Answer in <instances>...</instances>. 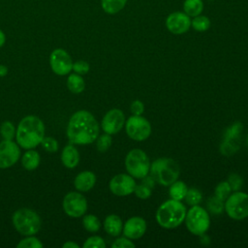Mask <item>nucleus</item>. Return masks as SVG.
Returning a JSON list of instances; mask_svg holds the SVG:
<instances>
[{"label":"nucleus","instance_id":"nucleus-1","mask_svg":"<svg viewBox=\"0 0 248 248\" xmlns=\"http://www.w3.org/2000/svg\"><path fill=\"white\" fill-rule=\"evenodd\" d=\"M67 136L72 143H92L99 136V124L89 111L78 110L70 118L67 127Z\"/></svg>","mask_w":248,"mask_h":248},{"label":"nucleus","instance_id":"nucleus-41","mask_svg":"<svg viewBox=\"0 0 248 248\" xmlns=\"http://www.w3.org/2000/svg\"><path fill=\"white\" fill-rule=\"evenodd\" d=\"M63 247L64 248H78V244L75 243V242H72V241H68L66 243L63 244Z\"/></svg>","mask_w":248,"mask_h":248},{"label":"nucleus","instance_id":"nucleus-2","mask_svg":"<svg viewBox=\"0 0 248 248\" xmlns=\"http://www.w3.org/2000/svg\"><path fill=\"white\" fill-rule=\"evenodd\" d=\"M16 141L25 148L31 149L41 143L45 137V126L43 121L34 115L22 118L16 129Z\"/></svg>","mask_w":248,"mask_h":248},{"label":"nucleus","instance_id":"nucleus-21","mask_svg":"<svg viewBox=\"0 0 248 248\" xmlns=\"http://www.w3.org/2000/svg\"><path fill=\"white\" fill-rule=\"evenodd\" d=\"M128 0H101V6L105 13L115 15L124 9Z\"/></svg>","mask_w":248,"mask_h":248},{"label":"nucleus","instance_id":"nucleus-28","mask_svg":"<svg viewBox=\"0 0 248 248\" xmlns=\"http://www.w3.org/2000/svg\"><path fill=\"white\" fill-rule=\"evenodd\" d=\"M231 186L229 184L228 181H223V182H220L216 189H215V197L223 202L226 201V199L230 196L231 194Z\"/></svg>","mask_w":248,"mask_h":248},{"label":"nucleus","instance_id":"nucleus-13","mask_svg":"<svg viewBox=\"0 0 248 248\" xmlns=\"http://www.w3.org/2000/svg\"><path fill=\"white\" fill-rule=\"evenodd\" d=\"M49 63L52 71L59 76L67 75L73 69L71 56L66 50L62 48H56L51 52Z\"/></svg>","mask_w":248,"mask_h":248},{"label":"nucleus","instance_id":"nucleus-22","mask_svg":"<svg viewBox=\"0 0 248 248\" xmlns=\"http://www.w3.org/2000/svg\"><path fill=\"white\" fill-rule=\"evenodd\" d=\"M183 11L190 17L201 15L203 11L202 0H185L183 3Z\"/></svg>","mask_w":248,"mask_h":248},{"label":"nucleus","instance_id":"nucleus-30","mask_svg":"<svg viewBox=\"0 0 248 248\" xmlns=\"http://www.w3.org/2000/svg\"><path fill=\"white\" fill-rule=\"evenodd\" d=\"M134 193L136 194V196L141 200H145L148 199L151 196L152 193V188L147 186L146 184H144L143 182H141L139 185H136V188L134 190Z\"/></svg>","mask_w":248,"mask_h":248},{"label":"nucleus","instance_id":"nucleus-25","mask_svg":"<svg viewBox=\"0 0 248 248\" xmlns=\"http://www.w3.org/2000/svg\"><path fill=\"white\" fill-rule=\"evenodd\" d=\"M22 166L28 170H35L40 164L39 153L35 150H28L23 154L22 157Z\"/></svg>","mask_w":248,"mask_h":248},{"label":"nucleus","instance_id":"nucleus-23","mask_svg":"<svg viewBox=\"0 0 248 248\" xmlns=\"http://www.w3.org/2000/svg\"><path fill=\"white\" fill-rule=\"evenodd\" d=\"M67 87L71 92L75 94H78L84 90L85 82L83 78L80 77V75L77 73L72 74L67 78Z\"/></svg>","mask_w":248,"mask_h":248},{"label":"nucleus","instance_id":"nucleus-29","mask_svg":"<svg viewBox=\"0 0 248 248\" xmlns=\"http://www.w3.org/2000/svg\"><path fill=\"white\" fill-rule=\"evenodd\" d=\"M184 199H185V201H186V202L188 204H190V205H197V204H199L202 202V193L198 189L191 188V189H188Z\"/></svg>","mask_w":248,"mask_h":248},{"label":"nucleus","instance_id":"nucleus-19","mask_svg":"<svg viewBox=\"0 0 248 248\" xmlns=\"http://www.w3.org/2000/svg\"><path fill=\"white\" fill-rule=\"evenodd\" d=\"M104 229L109 235L118 236L123 230V224L120 217L115 214L107 216L104 221Z\"/></svg>","mask_w":248,"mask_h":248},{"label":"nucleus","instance_id":"nucleus-45","mask_svg":"<svg viewBox=\"0 0 248 248\" xmlns=\"http://www.w3.org/2000/svg\"><path fill=\"white\" fill-rule=\"evenodd\" d=\"M208 1H214V0H208Z\"/></svg>","mask_w":248,"mask_h":248},{"label":"nucleus","instance_id":"nucleus-44","mask_svg":"<svg viewBox=\"0 0 248 248\" xmlns=\"http://www.w3.org/2000/svg\"><path fill=\"white\" fill-rule=\"evenodd\" d=\"M246 145H247V149H248V136L246 138Z\"/></svg>","mask_w":248,"mask_h":248},{"label":"nucleus","instance_id":"nucleus-39","mask_svg":"<svg viewBox=\"0 0 248 248\" xmlns=\"http://www.w3.org/2000/svg\"><path fill=\"white\" fill-rule=\"evenodd\" d=\"M73 70L78 75H85L89 71V64L83 60L77 61L73 64Z\"/></svg>","mask_w":248,"mask_h":248},{"label":"nucleus","instance_id":"nucleus-9","mask_svg":"<svg viewBox=\"0 0 248 248\" xmlns=\"http://www.w3.org/2000/svg\"><path fill=\"white\" fill-rule=\"evenodd\" d=\"M126 133L129 138L137 141H142L149 138L151 134V125L141 115H133L125 122Z\"/></svg>","mask_w":248,"mask_h":248},{"label":"nucleus","instance_id":"nucleus-27","mask_svg":"<svg viewBox=\"0 0 248 248\" xmlns=\"http://www.w3.org/2000/svg\"><path fill=\"white\" fill-rule=\"evenodd\" d=\"M82 224H83L84 229L91 232H95L99 231L100 227H101V223H100L99 219L95 215H92V214L85 215L82 219Z\"/></svg>","mask_w":248,"mask_h":248},{"label":"nucleus","instance_id":"nucleus-11","mask_svg":"<svg viewBox=\"0 0 248 248\" xmlns=\"http://www.w3.org/2000/svg\"><path fill=\"white\" fill-rule=\"evenodd\" d=\"M242 128V124L240 122H236L227 130L224 140L220 146V151L225 156H231L239 149Z\"/></svg>","mask_w":248,"mask_h":248},{"label":"nucleus","instance_id":"nucleus-43","mask_svg":"<svg viewBox=\"0 0 248 248\" xmlns=\"http://www.w3.org/2000/svg\"><path fill=\"white\" fill-rule=\"evenodd\" d=\"M6 42V36L2 30H0V47L5 44Z\"/></svg>","mask_w":248,"mask_h":248},{"label":"nucleus","instance_id":"nucleus-15","mask_svg":"<svg viewBox=\"0 0 248 248\" xmlns=\"http://www.w3.org/2000/svg\"><path fill=\"white\" fill-rule=\"evenodd\" d=\"M125 125V116L122 110L112 108L108 110L102 120V129L108 135L117 134Z\"/></svg>","mask_w":248,"mask_h":248},{"label":"nucleus","instance_id":"nucleus-20","mask_svg":"<svg viewBox=\"0 0 248 248\" xmlns=\"http://www.w3.org/2000/svg\"><path fill=\"white\" fill-rule=\"evenodd\" d=\"M61 160L65 167L69 169H73L78 164V161H79L78 151L73 145H67L64 147L62 151Z\"/></svg>","mask_w":248,"mask_h":248},{"label":"nucleus","instance_id":"nucleus-14","mask_svg":"<svg viewBox=\"0 0 248 248\" xmlns=\"http://www.w3.org/2000/svg\"><path fill=\"white\" fill-rule=\"evenodd\" d=\"M166 27L174 35L184 34L191 27L190 16L182 12H173L167 16Z\"/></svg>","mask_w":248,"mask_h":248},{"label":"nucleus","instance_id":"nucleus-5","mask_svg":"<svg viewBox=\"0 0 248 248\" xmlns=\"http://www.w3.org/2000/svg\"><path fill=\"white\" fill-rule=\"evenodd\" d=\"M13 224L19 233L27 236L37 233L41 228L39 215L29 208L16 210L13 215Z\"/></svg>","mask_w":248,"mask_h":248},{"label":"nucleus","instance_id":"nucleus-18","mask_svg":"<svg viewBox=\"0 0 248 248\" xmlns=\"http://www.w3.org/2000/svg\"><path fill=\"white\" fill-rule=\"evenodd\" d=\"M96 183V175L89 170L78 173L75 179V187L81 192L89 191Z\"/></svg>","mask_w":248,"mask_h":248},{"label":"nucleus","instance_id":"nucleus-32","mask_svg":"<svg viewBox=\"0 0 248 248\" xmlns=\"http://www.w3.org/2000/svg\"><path fill=\"white\" fill-rule=\"evenodd\" d=\"M0 132L2 137L4 138V140H13V138L15 137V127L13 125L12 122L10 121H5L2 123L1 127H0Z\"/></svg>","mask_w":248,"mask_h":248},{"label":"nucleus","instance_id":"nucleus-16","mask_svg":"<svg viewBox=\"0 0 248 248\" xmlns=\"http://www.w3.org/2000/svg\"><path fill=\"white\" fill-rule=\"evenodd\" d=\"M20 150L12 140H4L0 142V169L13 166L19 158Z\"/></svg>","mask_w":248,"mask_h":248},{"label":"nucleus","instance_id":"nucleus-6","mask_svg":"<svg viewBox=\"0 0 248 248\" xmlns=\"http://www.w3.org/2000/svg\"><path fill=\"white\" fill-rule=\"evenodd\" d=\"M150 161L146 153L141 149H132L125 157V168L134 178H143L149 173Z\"/></svg>","mask_w":248,"mask_h":248},{"label":"nucleus","instance_id":"nucleus-34","mask_svg":"<svg viewBox=\"0 0 248 248\" xmlns=\"http://www.w3.org/2000/svg\"><path fill=\"white\" fill-rule=\"evenodd\" d=\"M111 145V137L108 134H104L97 138V149L101 152L107 151Z\"/></svg>","mask_w":248,"mask_h":248},{"label":"nucleus","instance_id":"nucleus-24","mask_svg":"<svg viewBox=\"0 0 248 248\" xmlns=\"http://www.w3.org/2000/svg\"><path fill=\"white\" fill-rule=\"evenodd\" d=\"M187 191H188L187 185L182 181H177L176 180L172 184L170 185L169 193H170V196L172 200L182 201L185 198Z\"/></svg>","mask_w":248,"mask_h":248},{"label":"nucleus","instance_id":"nucleus-42","mask_svg":"<svg viewBox=\"0 0 248 248\" xmlns=\"http://www.w3.org/2000/svg\"><path fill=\"white\" fill-rule=\"evenodd\" d=\"M8 73V68L4 65H0V77H5Z\"/></svg>","mask_w":248,"mask_h":248},{"label":"nucleus","instance_id":"nucleus-26","mask_svg":"<svg viewBox=\"0 0 248 248\" xmlns=\"http://www.w3.org/2000/svg\"><path fill=\"white\" fill-rule=\"evenodd\" d=\"M210 19L205 16H197L191 20V26L198 32H204L210 27Z\"/></svg>","mask_w":248,"mask_h":248},{"label":"nucleus","instance_id":"nucleus-12","mask_svg":"<svg viewBox=\"0 0 248 248\" xmlns=\"http://www.w3.org/2000/svg\"><path fill=\"white\" fill-rule=\"evenodd\" d=\"M136 188V181L130 174L119 173L113 176L109 181L110 192L118 197H125L132 193Z\"/></svg>","mask_w":248,"mask_h":248},{"label":"nucleus","instance_id":"nucleus-40","mask_svg":"<svg viewBox=\"0 0 248 248\" xmlns=\"http://www.w3.org/2000/svg\"><path fill=\"white\" fill-rule=\"evenodd\" d=\"M144 110V105L140 100H136L131 104V111L133 115H141Z\"/></svg>","mask_w":248,"mask_h":248},{"label":"nucleus","instance_id":"nucleus-4","mask_svg":"<svg viewBox=\"0 0 248 248\" xmlns=\"http://www.w3.org/2000/svg\"><path fill=\"white\" fill-rule=\"evenodd\" d=\"M151 176L163 186H170L177 180L180 170L177 163L170 158H159L150 165Z\"/></svg>","mask_w":248,"mask_h":248},{"label":"nucleus","instance_id":"nucleus-36","mask_svg":"<svg viewBox=\"0 0 248 248\" xmlns=\"http://www.w3.org/2000/svg\"><path fill=\"white\" fill-rule=\"evenodd\" d=\"M43 147L48 151V152H55L58 149V142L56 140H54L51 137H44V139L41 141Z\"/></svg>","mask_w":248,"mask_h":248},{"label":"nucleus","instance_id":"nucleus-3","mask_svg":"<svg viewBox=\"0 0 248 248\" xmlns=\"http://www.w3.org/2000/svg\"><path fill=\"white\" fill-rule=\"evenodd\" d=\"M186 212V207L180 201L170 199L157 209L156 221L164 229H174L182 224Z\"/></svg>","mask_w":248,"mask_h":248},{"label":"nucleus","instance_id":"nucleus-33","mask_svg":"<svg viewBox=\"0 0 248 248\" xmlns=\"http://www.w3.org/2000/svg\"><path fill=\"white\" fill-rule=\"evenodd\" d=\"M224 202L223 201L217 199L215 196L210 198L207 202V206H208V209L214 213V214H219L223 211L224 209Z\"/></svg>","mask_w":248,"mask_h":248},{"label":"nucleus","instance_id":"nucleus-35","mask_svg":"<svg viewBox=\"0 0 248 248\" xmlns=\"http://www.w3.org/2000/svg\"><path fill=\"white\" fill-rule=\"evenodd\" d=\"M105 247H106V243L104 239L97 235L88 237L83 244V248H105Z\"/></svg>","mask_w":248,"mask_h":248},{"label":"nucleus","instance_id":"nucleus-38","mask_svg":"<svg viewBox=\"0 0 248 248\" xmlns=\"http://www.w3.org/2000/svg\"><path fill=\"white\" fill-rule=\"evenodd\" d=\"M228 182H229L232 190L238 191L241 188V185H242V178L236 173H232L229 176Z\"/></svg>","mask_w":248,"mask_h":248},{"label":"nucleus","instance_id":"nucleus-17","mask_svg":"<svg viewBox=\"0 0 248 248\" xmlns=\"http://www.w3.org/2000/svg\"><path fill=\"white\" fill-rule=\"evenodd\" d=\"M146 231V222L140 216L131 217L123 225V233L130 239H138L141 237Z\"/></svg>","mask_w":248,"mask_h":248},{"label":"nucleus","instance_id":"nucleus-31","mask_svg":"<svg viewBox=\"0 0 248 248\" xmlns=\"http://www.w3.org/2000/svg\"><path fill=\"white\" fill-rule=\"evenodd\" d=\"M18 248H42L43 243L36 237H33L29 235V237H26L25 239L20 240V242L17 244Z\"/></svg>","mask_w":248,"mask_h":248},{"label":"nucleus","instance_id":"nucleus-10","mask_svg":"<svg viewBox=\"0 0 248 248\" xmlns=\"http://www.w3.org/2000/svg\"><path fill=\"white\" fill-rule=\"evenodd\" d=\"M63 209L70 217L78 218L82 216L87 210L85 197L78 192L68 193L63 200Z\"/></svg>","mask_w":248,"mask_h":248},{"label":"nucleus","instance_id":"nucleus-7","mask_svg":"<svg viewBox=\"0 0 248 248\" xmlns=\"http://www.w3.org/2000/svg\"><path fill=\"white\" fill-rule=\"evenodd\" d=\"M184 221L188 231L195 235H202L210 225V218L207 211L198 204L192 205L186 212Z\"/></svg>","mask_w":248,"mask_h":248},{"label":"nucleus","instance_id":"nucleus-8","mask_svg":"<svg viewBox=\"0 0 248 248\" xmlns=\"http://www.w3.org/2000/svg\"><path fill=\"white\" fill-rule=\"evenodd\" d=\"M224 209L230 218L243 220L248 217V194L234 191L226 199Z\"/></svg>","mask_w":248,"mask_h":248},{"label":"nucleus","instance_id":"nucleus-37","mask_svg":"<svg viewBox=\"0 0 248 248\" xmlns=\"http://www.w3.org/2000/svg\"><path fill=\"white\" fill-rule=\"evenodd\" d=\"M112 248H134L135 244L128 237H118L111 244Z\"/></svg>","mask_w":248,"mask_h":248}]
</instances>
